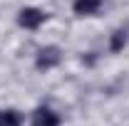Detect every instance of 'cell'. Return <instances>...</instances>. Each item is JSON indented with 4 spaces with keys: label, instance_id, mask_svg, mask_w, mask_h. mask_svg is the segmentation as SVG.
I'll return each mask as SVG.
<instances>
[{
    "label": "cell",
    "instance_id": "6da1fadb",
    "mask_svg": "<svg viewBox=\"0 0 129 126\" xmlns=\"http://www.w3.org/2000/svg\"><path fill=\"white\" fill-rule=\"evenodd\" d=\"M45 13L42 10H37V8H25L22 13H20V17H17V22L25 27V30H37L42 22H45Z\"/></svg>",
    "mask_w": 129,
    "mask_h": 126
},
{
    "label": "cell",
    "instance_id": "7a4b0ae2",
    "mask_svg": "<svg viewBox=\"0 0 129 126\" xmlns=\"http://www.w3.org/2000/svg\"><path fill=\"white\" fill-rule=\"evenodd\" d=\"M60 59H62L60 47H45L37 52V69H52Z\"/></svg>",
    "mask_w": 129,
    "mask_h": 126
},
{
    "label": "cell",
    "instance_id": "3957f363",
    "mask_svg": "<svg viewBox=\"0 0 129 126\" xmlns=\"http://www.w3.org/2000/svg\"><path fill=\"white\" fill-rule=\"evenodd\" d=\"M32 126H57V116H55V111L50 109H37L35 111V119H32Z\"/></svg>",
    "mask_w": 129,
    "mask_h": 126
},
{
    "label": "cell",
    "instance_id": "277c9868",
    "mask_svg": "<svg viewBox=\"0 0 129 126\" xmlns=\"http://www.w3.org/2000/svg\"><path fill=\"white\" fill-rule=\"evenodd\" d=\"M99 5H102V0H75V13L77 15H92L99 10Z\"/></svg>",
    "mask_w": 129,
    "mask_h": 126
},
{
    "label": "cell",
    "instance_id": "5b68a950",
    "mask_svg": "<svg viewBox=\"0 0 129 126\" xmlns=\"http://www.w3.org/2000/svg\"><path fill=\"white\" fill-rule=\"evenodd\" d=\"M22 124V116L17 111H0V126H20Z\"/></svg>",
    "mask_w": 129,
    "mask_h": 126
},
{
    "label": "cell",
    "instance_id": "8992f818",
    "mask_svg": "<svg viewBox=\"0 0 129 126\" xmlns=\"http://www.w3.org/2000/svg\"><path fill=\"white\" fill-rule=\"evenodd\" d=\"M127 30H117L112 35V40H109V49H112V52H119V49L124 47V45H127Z\"/></svg>",
    "mask_w": 129,
    "mask_h": 126
}]
</instances>
